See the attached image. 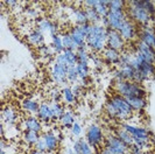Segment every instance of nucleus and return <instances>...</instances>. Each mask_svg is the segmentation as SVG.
<instances>
[{"instance_id":"f8f14e48","label":"nucleus","mask_w":155,"mask_h":154,"mask_svg":"<svg viewBox=\"0 0 155 154\" xmlns=\"http://www.w3.org/2000/svg\"><path fill=\"white\" fill-rule=\"evenodd\" d=\"M125 41L123 36L120 35V33L117 31H112V29H109V34H107V42L106 45L109 48H112V49H116L118 52L123 50L125 48Z\"/></svg>"},{"instance_id":"473e14b6","label":"nucleus","mask_w":155,"mask_h":154,"mask_svg":"<svg viewBox=\"0 0 155 154\" xmlns=\"http://www.w3.org/2000/svg\"><path fill=\"white\" fill-rule=\"evenodd\" d=\"M62 97H63V100H64L67 104H69V105L75 104V103H76V98H77L76 95H75L74 91H72V88H70V86L63 88Z\"/></svg>"},{"instance_id":"c756f323","label":"nucleus","mask_w":155,"mask_h":154,"mask_svg":"<svg viewBox=\"0 0 155 154\" xmlns=\"http://www.w3.org/2000/svg\"><path fill=\"white\" fill-rule=\"evenodd\" d=\"M114 134H116L118 138L120 139L123 142H124L126 146L131 147L133 145V138L132 136L128 133V132L126 131V130H124L121 126L119 127V129H117L116 132H114Z\"/></svg>"},{"instance_id":"79ce46f5","label":"nucleus","mask_w":155,"mask_h":154,"mask_svg":"<svg viewBox=\"0 0 155 154\" xmlns=\"http://www.w3.org/2000/svg\"><path fill=\"white\" fill-rule=\"evenodd\" d=\"M76 53L79 62H90V53L87 52V48H81Z\"/></svg>"},{"instance_id":"393cba45","label":"nucleus","mask_w":155,"mask_h":154,"mask_svg":"<svg viewBox=\"0 0 155 154\" xmlns=\"http://www.w3.org/2000/svg\"><path fill=\"white\" fill-rule=\"evenodd\" d=\"M76 122V115L72 110H65L64 115L60 118L58 123L64 129H71V126Z\"/></svg>"},{"instance_id":"c9c22d12","label":"nucleus","mask_w":155,"mask_h":154,"mask_svg":"<svg viewBox=\"0 0 155 154\" xmlns=\"http://www.w3.org/2000/svg\"><path fill=\"white\" fill-rule=\"evenodd\" d=\"M107 5H109V0H98V4L94 7V9L101 18H106L109 14V6Z\"/></svg>"},{"instance_id":"ddd939ff","label":"nucleus","mask_w":155,"mask_h":154,"mask_svg":"<svg viewBox=\"0 0 155 154\" xmlns=\"http://www.w3.org/2000/svg\"><path fill=\"white\" fill-rule=\"evenodd\" d=\"M21 126H22L23 131H35L40 133L42 131L43 126H42V122L36 116H28L21 122Z\"/></svg>"},{"instance_id":"2f4dec72","label":"nucleus","mask_w":155,"mask_h":154,"mask_svg":"<svg viewBox=\"0 0 155 154\" xmlns=\"http://www.w3.org/2000/svg\"><path fill=\"white\" fill-rule=\"evenodd\" d=\"M72 16H74V20H75L76 25L87 23V18H86L84 8H74L72 9Z\"/></svg>"},{"instance_id":"0eeeda50","label":"nucleus","mask_w":155,"mask_h":154,"mask_svg":"<svg viewBox=\"0 0 155 154\" xmlns=\"http://www.w3.org/2000/svg\"><path fill=\"white\" fill-rule=\"evenodd\" d=\"M85 140L92 147H99L105 142V136L99 125L92 124L87 127L85 133Z\"/></svg>"},{"instance_id":"f257e3e1","label":"nucleus","mask_w":155,"mask_h":154,"mask_svg":"<svg viewBox=\"0 0 155 154\" xmlns=\"http://www.w3.org/2000/svg\"><path fill=\"white\" fill-rule=\"evenodd\" d=\"M105 111L106 113L114 118V119H119V120H126L128 118H131L133 115V111L131 105L128 104V102L126 100L120 95H113L110 98L106 104H105Z\"/></svg>"},{"instance_id":"9d476101","label":"nucleus","mask_w":155,"mask_h":154,"mask_svg":"<svg viewBox=\"0 0 155 154\" xmlns=\"http://www.w3.org/2000/svg\"><path fill=\"white\" fill-rule=\"evenodd\" d=\"M50 74H51V78L55 83L57 84H65L68 82V67L65 64H62L60 62H54L51 70H50Z\"/></svg>"},{"instance_id":"4c0bfd02","label":"nucleus","mask_w":155,"mask_h":154,"mask_svg":"<svg viewBox=\"0 0 155 154\" xmlns=\"http://www.w3.org/2000/svg\"><path fill=\"white\" fill-rule=\"evenodd\" d=\"M70 133H71V136L74 137V138H77L79 139L81 138V136H82V133H83V125L82 123H79V122H75V124L71 126V129H70Z\"/></svg>"},{"instance_id":"c03bdc74","label":"nucleus","mask_w":155,"mask_h":154,"mask_svg":"<svg viewBox=\"0 0 155 154\" xmlns=\"http://www.w3.org/2000/svg\"><path fill=\"white\" fill-rule=\"evenodd\" d=\"M26 16L31 19V20H36V19L39 18V12L34 7H31L26 11Z\"/></svg>"},{"instance_id":"20e7f679","label":"nucleus","mask_w":155,"mask_h":154,"mask_svg":"<svg viewBox=\"0 0 155 154\" xmlns=\"http://www.w3.org/2000/svg\"><path fill=\"white\" fill-rule=\"evenodd\" d=\"M113 89L117 95H120L124 98H131V97H145L146 98V95H147L143 86L132 81H114Z\"/></svg>"},{"instance_id":"a19ab883","label":"nucleus","mask_w":155,"mask_h":154,"mask_svg":"<svg viewBox=\"0 0 155 154\" xmlns=\"http://www.w3.org/2000/svg\"><path fill=\"white\" fill-rule=\"evenodd\" d=\"M67 78H68V82H70V83H77L79 77H78V72L76 67L68 68V76H67Z\"/></svg>"},{"instance_id":"412c9836","label":"nucleus","mask_w":155,"mask_h":154,"mask_svg":"<svg viewBox=\"0 0 155 154\" xmlns=\"http://www.w3.org/2000/svg\"><path fill=\"white\" fill-rule=\"evenodd\" d=\"M36 117L39 118L42 123H50V122H53L51 111H50V105H49V103L43 102V103L40 104V108H39V111H38Z\"/></svg>"},{"instance_id":"a211bd4d","label":"nucleus","mask_w":155,"mask_h":154,"mask_svg":"<svg viewBox=\"0 0 155 154\" xmlns=\"http://www.w3.org/2000/svg\"><path fill=\"white\" fill-rule=\"evenodd\" d=\"M135 50H137L146 61L155 64V50L154 49H152L149 46H147L146 43H143L142 41L139 40V41L135 43Z\"/></svg>"},{"instance_id":"dca6fc26","label":"nucleus","mask_w":155,"mask_h":154,"mask_svg":"<svg viewBox=\"0 0 155 154\" xmlns=\"http://www.w3.org/2000/svg\"><path fill=\"white\" fill-rule=\"evenodd\" d=\"M135 77V69L132 65L119 67L114 71V81H132Z\"/></svg>"},{"instance_id":"c85d7f7f","label":"nucleus","mask_w":155,"mask_h":154,"mask_svg":"<svg viewBox=\"0 0 155 154\" xmlns=\"http://www.w3.org/2000/svg\"><path fill=\"white\" fill-rule=\"evenodd\" d=\"M41 138L40 133L35 131H23L22 132V140L29 146H35V144Z\"/></svg>"},{"instance_id":"a878e982","label":"nucleus","mask_w":155,"mask_h":154,"mask_svg":"<svg viewBox=\"0 0 155 154\" xmlns=\"http://www.w3.org/2000/svg\"><path fill=\"white\" fill-rule=\"evenodd\" d=\"M126 100L128 102L134 112L142 111L147 106V100L145 97H131V98H126Z\"/></svg>"},{"instance_id":"f3484780","label":"nucleus","mask_w":155,"mask_h":154,"mask_svg":"<svg viewBox=\"0 0 155 154\" xmlns=\"http://www.w3.org/2000/svg\"><path fill=\"white\" fill-rule=\"evenodd\" d=\"M139 40L155 50V31L153 27H142V29L139 32Z\"/></svg>"},{"instance_id":"72a5a7b5","label":"nucleus","mask_w":155,"mask_h":154,"mask_svg":"<svg viewBox=\"0 0 155 154\" xmlns=\"http://www.w3.org/2000/svg\"><path fill=\"white\" fill-rule=\"evenodd\" d=\"M85 14L87 18V22L91 23V25H96V23H99L101 20V18L99 16V14L96 12V9L92 7H85Z\"/></svg>"},{"instance_id":"f704fd0d","label":"nucleus","mask_w":155,"mask_h":154,"mask_svg":"<svg viewBox=\"0 0 155 154\" xmlns=\"http://www.w3.org/2000/svg\"><path fill=\"white\" fill-rule=\"evenodd\" d=\"M63 55H64V59H65V62H67V65L68 67H76L78 62V57H77V53L74 52V50H64L63 52Z\"/></svg>"},{"instance_id":"ea45409f","label":"nucleus","mask_w":155,"mask_h":154,"mask_svg":"<svg viewBox=\"0 0 155 154\" xmlns=\"http://www.w3.org/2000/svg\"><path fill=\"white\" fill-rule=\"evenodd\" d=\"M38 53H39V55L42 56V57H51V56L55 54L54 50L51 49V47L47 46V45L38 47Z\"/></svg>"},{"instance_id":"9b49d317","label":"nucleus","mask_w":155,"mask_h":154,"mask_svg":"<svg viewBox=\"0 0 155 154\" xmlns=\"http://www.w3.org/2000/svg\"><path fill=\"white\" fill-rule=\"evenodd\" d=\"M19 115L16 110L13 106H4L1 109V124L6 127H14V125L18 123Z\"/></svg>"},{"instance_id":"f03ea898","label":"nucleus","mask_w":155,"mask_h":154,"mask_svg":"<svg viewBox=\"0 0 155 154\" xmlns=\"http://www.w3.org/2000/svg\"><path fill=\"white\" fill-rule=\"evenodd\" d=\"M107 34L109 29L105 28L104 26H101V23H96L91 25L90 32L86 36V46L90 50H92L93 53L98 54L103 53L104 49L107 47Z\"/></svg>"},{"instance_id":"de8ad7c7","label":"nucleus","mask_w":155,"mask_h":154,"mask_svg":"<svg viewBox=\"0 0 155 154\" xmlns=\"http://www.w3.org/2000/svg\"><path fill=\"white\" fill-rule=\"evenodd\" d=\"M97 4H98V0H86L84 1V5H85V7H92L94 8L97 6Z\"/></svg>"},{"instance_id":"49530a36","label":"nucleus","mask_w":155,"mask_h":154,"mask_svg":"<svg viewBox=\"0 0 155 154\" xmlns=\"http://www.w3.org/2000/svg\"><path fill=\"white\" fill-rule=\"evenodd\" d=\"M128 154H145V152L140 147L132 145V146L128 148Z\"/></svg>"},{"instance_id":"2eb2a0df","label":"nucleus","mask_w":155,"mask_h":154,"mask_svg":"<svg viewBox=\"0 0 155 154\" xmlns=\"http://www.w3.org/2000/svg\"><path fill=\"white\" fill-rule=\"evenodd\" d=\"M120 35L123 36L125 41H133L135 36H137V27H135V23L133 22L132 20H130V19H127L126 21L124 22V25L121 26V28H120Z\"/></svg>"},{"instance_id":"a18cd8bd","label":"nucleus","mask_w":155,"mask_h":154,"mask_svg":"<svg viewBox=\"0 0 155 154\" xmlns=\"http://www.w3.org/2000/svg\"><path fill=\"white\" fill-rule=\"evenodd\" d=\"M60 96H61V92L57 89H51L50 90V99H51V102H58Z\"/></svg>"},{"instance_id":"6e6552de","label":"nucleus","mask_w":155,"mask_h":154,"mask_svg":"<svg viewBox=\"0 0 155 154\" xmlns=\"http://www.w3.org/2000/svg\"><path fill=\"white\" fill-rule=\"evenodd\" d=\"M104 147H106L112 154H127L128 148H130L128 146H126L116 134H109L105 137Z\"/></svg>"},{"instance_id":"b1692460","label":"nucleus","mask_w":155,"mask_h":154,"mask_svg":"<svg viewBox=\"0 0 155 154\" xmlns=\"http://www.w3.org/2000/svg\"><path fill=\"white\" fill-rule=\"evenodd\" d=\"M21 108H22L23 111L29 113V116H35L38 115L40 104L36 100L31 99V98H26L21 102Z\"/></svg>"},{"instance_id":"37998d69","label":"nucleus","mask_w":155,"mask_h":154,"mask_svg":"<svg viewBox=\"0 0 155 154\" xmlns=\"http://www.w3.org/2000/svg\"><path fill=\"white\" fill-rule=\"evenodd\" d=\"M34 149H36V151H39V152L47 153V145H46V142H45V140H43V138H42V136H41V138L39 139V141L35 144Z\"/></svg>"},{"instance_id":"1a4fd4ad","label":"nucleus","mask_w":155,"mask_h":154,"mask_svg":"<svg viewBox=\"0 0 155 154\" xmlns=\"http://www.w3.org/2000/svg\"><path fill=\"white\" fill-rule=\"evenodd\" d=\"M107 21H109V29L119 32L124 22L128 19L126 14V11H118V9H109L107 14Z\"/></svg>"},{"instance_id":"7ed1b4c3","label":"nucleus","mask_w":155,"mask_h":154,"mask_svg":"<svg viewBox=\"0 0 155 154\" xmlns=\"http://www.w3.org/2000/svg\"><path fill=\"white\" fill-rule=\"evenodd\" d=\"M127 12L126 14L130 16V19L133 22L139 23L142 27H147L153 20V16L148 13L147 11L143 8L142 5V0H133L128 1V5H126Z\"/></svg>"},{"instance_id":"7c9ffc66","label":"nucleus","mask_w":155,"mask_h":154,"mask_svg":"<svg viewBox=\"0 0 155 154\" xmlns=\"http://www.w3.org/2000/svg\"><path fill=\"white\" fill-rule=\"evenodd\" d=\"M50 47H51V49L54 50V53H56V54H61V53H63V52L65 50L64 45H63V41H62V36H61L60 34L51 36Z\"/></svg>"},{"instance_id":"423d86ee","label":"nucleus","mask_w":155,"mask_h":154,"mask_svg":"<svg viewBox=\"0 0 155 154\" xmlns=\"http://www.w3.org/2000/svg\"><path fill=\"white\" fill-rule=\"evenodd\" d=\"M91 28V23H84V25H75L71 29H70L69 34L74 40V42L76 43L78 49L81 48H87L86 46V36L90 32ZM77 49V50H78Z\"/></svg>"},{"instance_id":"603ef678","label":"nucleus","mask_w":155,"mask_h":154,"mask_svg":"<svg viewBox=\"0 0 155 154\" xmlns=\"http://www.w3.org/2000/svg\"><path fill=\"white\" fill-rule=\"evenodd\" d=\"M31 154H46V153H43V152H39V151H36V149H33L31 152Z\"/></svg>"},{"instance_id":"4be33fe9","label":"nucleus","mask_w":155,"mask_h":154,"mask_svg":"<svg viewBox=\"0 0 155 154\" xmlns=\"http://www.w3.org/2000/svg\"><path fill=\"white\" fill-rule=\"evenodd\" d=\"M72 148L77 152L78 154H94L93 147L91 145H89V142L86 141L85 139H77L74 142Z\"/></svg>"},{"instance_id":"09e8293b","label":"nucleus","mask_w":155,"mask_h":154,"mask_svg":"<svg viewBox=\"0 0 155 154\" xmlns=\"http://www.w3.org/2000/svg\"><path fill=\"white\" fill-rule=\"evenodd\" d=\"M5 4L7 6H9V7H15L16 5H18V1H15V0H6Z\"/></svg>"},{"instance_id":"aec40b11","label":"nucleus","mask_w":155,"mask_h":154,"mask_svg":"<svg viewBox=\"0 0 155 154\" xmlns=\"http://www.w3.org/2000/svg\"><path fill=\"white\" fill-rule=\"evenodd\" d=\"M27 41L29 42V45L35 47H40L45 45V34L41 33L38 28L31 29L28 35H27Z\"/></svg>"},{"instance_id":"4468645a","label":"nucleus","mask_w":155,"mask_h":154,"mask_svg":"<svg viewBox=\"0 0 155 154\" xmlns=\"http://www.w3.org/2000/svg\"><path fill=\"white\" fill-rule=\"evenodd\" d=\"M36 28L39 29L41 33L46 34L49 33L50 36H54L58 34V26L57 23L49 20V19H40L38 23H36Z\"/></svg>"},{"instance_id":"5701e85b","label":"nucleus","mask_w":155,"mask_h":154,"mask_svg":"<svg viewBox=\"0 0 155 154\" xmlns=\"http://www.w3.org/2000/svg\"><path fill=\"white\" fill-rule=\"evenodd\" d=\"M120 52H118L116 49H112V48H109L106 47L103 52V59L109 63H112V64H119V61H120Z\"/></svg>"},{"instance_id":"cd10ccee","label":"nucleus","mask_w":155,"mask_h":154,"mask_svg":"<svg viewBox=\"0 0 155 154\" xmlns=\"http://www.w3.org/2000/svg\"><path fill=\"white\" fill-rule=\"evenodd\" d=\"M76 69L81 81H85L90 75V62H77Z\"/></svg>"},{"instance_id":"3c124183","label":"nucleus","mask_w":155,"mask_h":154,"mask_svg":"<svg viewBox=\"0 0 155 154\" xmlns=\"http://www.w3.org/2000/svg\"><path fill=\"white\" fill-rule=\"evenodd\" d=\"M99 154H112L111 152H110L109 149L106 148V147H101V152H99Z\"/></svg>"},{"instance_id":"6ab92c4d","label":"nucleus","mask_w":155,"mask_h":154,"mask_svg":"<svg viewBox=\"0 0 155 154\" xmlns=\"http://www.w3.org/2000/svg\"><path fill=\"white\" fill-rule=\"evenodd\" d=\"M42 138L47 145V153H53L58 148L60 140H58V137L53 131H48L46 133H43Z\"/></svg>"},{"instance_id":"39448f33","label":"nucleus","mask_w":155,"mask_h":154,"mask_svg":"<svg viewBox=\"0 0 155 154\" xmlns=\"http://www.w3.org/2000/svg\"><path fill=\"white\" fill-rule=\"evenodd\" d=\"M121 127L132 136L133 145L140 147L145 152V149L149 145L152 133L148 131L147 129H143V127H140V126H137V125H133V124L128 123H124L121 125Z\"/></svg>"},{"instance_id":"58836bf2","label":"nucleus","mask_w":155,"mask_h":154,"mask_svg":"<svg viewBox=\"0 0 155 154\" xmlns=\"http://www.w3.org/2000/svg\"><path fill=\"white\" fill-rule=\"evenodd\" d=\"M109 9H118V11H125L126 2L123 0H109Z\"/></svg>"},{"instance_id":"e433bc0d","label":"nucleus","mask_w":155,"mask_h":154,"mask_svg":"<svg viewBox=\"0 0 155 154\" xmlns=\"http://www.w3.org/2000/svg\"><path fill=\"white\" fill-rule=\"evenodd\" d=\"M62 41H63V45H64V48L65 50H74V52H77V46L76 43L74 42V40L71 38L69 33H64L62 35Z\"/></svg>"},{"instance_id":"8fccbe9b","label":"nucleus","mask_w":155,"mask_h":154,"mask_svg":"<svg viewBox=\"0 0 155 154\" xmlns=\"http://www.w3.org/2000/svg\"><path fill=\"white\" fill-rule=\"evenodd\" d=\"M64 154H78L74 148H71V147H67L65 149H64Z\"/></svg>"},{"instance_id":"bb28decb","label":"nucleus","mask_w":155,"mask_h":154,"mask_svg":"<svg viewBox=\"0 0 155 154\" xmlns=\"http://www.w3.org/2000/svg\"><path fill=\"white\" fill-rule=\"evenodd\" d=\"M49 105H50V111H51V118H53V122L54 120H60V118L64 115L65 112V109L63 106L60 102H49Z\"/></svg>"}]
</instances>
